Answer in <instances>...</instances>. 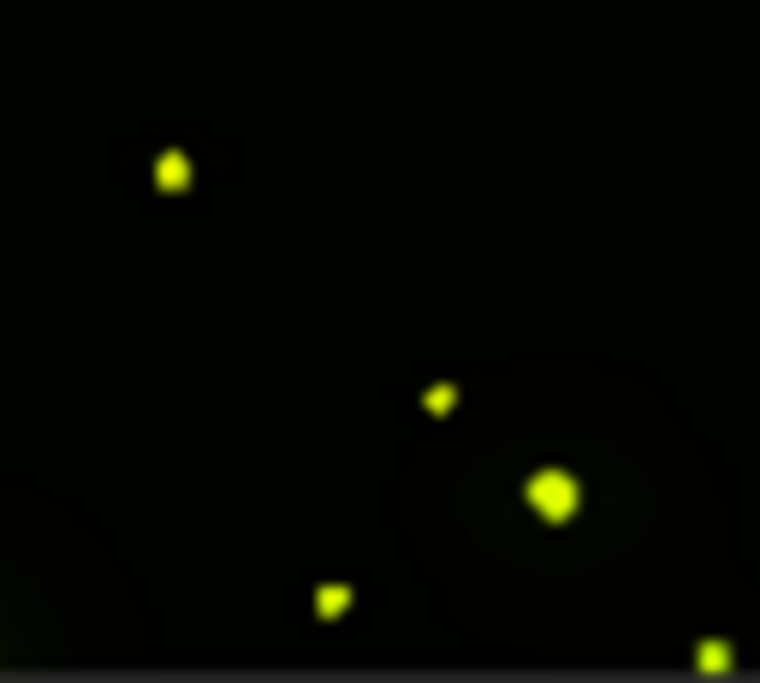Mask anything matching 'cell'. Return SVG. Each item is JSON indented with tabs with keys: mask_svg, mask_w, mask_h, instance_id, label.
I'll use <instances>...</instances> for the list:
<instances>
[{
	"mask_svg": "<svg viewBox=\"0 0 760 683\" xmlns=\"http://www.w3.org/2000/svg\"><path fill=\"white\" fill-rule=\"evenodd\" d=\"M160 184H185V155H167V161H160Z\"/></svg>",
	"mask_w": 760,
	"mask_h": 683,
	"instance_id": "2",
	"label": "cell"
},
{
	"mask_svg": "<svg viewBox=\"0 0 760 683\" xmlns=\"http://www.w3.org/2000/svg\"><path fill=\"white\" fill-rule=\"evenodd\" d=\"M529 505H535L540 517L565 523L570 512H577V482H570L565 470H540L535 482H529Z\"/></svg>",
	"mask_w": 760,
	"mask_h": 683,
	"instance_id": "1",
	"label": "cell"
}]
</instances>
